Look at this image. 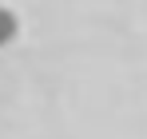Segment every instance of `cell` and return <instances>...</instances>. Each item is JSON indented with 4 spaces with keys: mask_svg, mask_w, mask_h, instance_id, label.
Masks as SVG:
<instances>
[{
    "mask_svg": "<svg viewBox=\"0 0 147 139\" xmlns=\"http://www.w3.org/2000/svg\"><path fill=\"white\" fill-rule=\"evenodd\" d=\"M16 32H20V20H16V12L0 4V48H8V44H12V40H16Z\"/></svg>",
    "mask_w": 147,
    "mask_h": 139,
    "instance_id": "1",
    "label": "cell"
}]
</instances>
